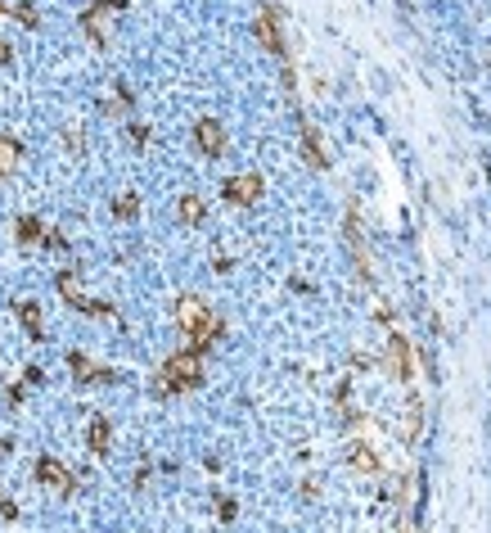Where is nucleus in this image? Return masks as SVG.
<instances>
[{
	"instance_id": "nucleus-1",
	"label": "nucleus",
	"mask_w": 491,
	"mask_h": 533,
	"mask_svg": "<svg viewBox=\"0 0 491 533\" xmlns=\"http://www.w3.org/2000/svg\"><path fill=\"white\" fill-rule=\"evenodd\" d=\"M176 321H180V330H185V339H189V353H203L212 339L221 335V321L208 312L203 299H180Z\"/></svg>"
},
{
	"instance_id": "nucleus-2",
	"label": "nucleus",
	"mask_w": 491,
	"mask_h": 533,
	"mask_svg": "<svg viewBox=\"0 0 491 533\" xmlns=\"http://www.w3.org/2000/svg\"><path fill=\"white\" fill-rule=\"evenodd\" d=\"M203 380V366H198V353H176L167 366L158 370V393H185Z\"/></svg>"
},
{
	"instance_id": "nucleus-3",
	"label": "nucleus",
	"mask_w": 491,
	"mask_h": 533,
	"mask_svg": "<svg viewBox=\"0 0 491 533\" xmlns=\"http://www.w3.org/2000/svg\"><path fill=\"white\" fill-rule=\"evenodd\" d=\"M194 140H198V149H203L208 158H221V149H226V131H221V122H212V118H203L194 127Z\"/></svg>"
},
{
	"instance_id": "nucleus-4",
	"label": "nucleus",
	"mask_w": 491,
	"mask_h": 533,
	"mask_svg": "<svg viewBox=\"0 0 491 533\" xmlns=\"http://www.w3.org/2000/svg\"><path fill=\"white\" fill-rule=\"evenodd\" d=\"M257 195H262V177H230L226 181V199L230 204H257Z\"/></svg>"
},
{
	"instance_id": "nucleus-5",
	"label": "nucleus",
	"mask_w": 491,
	"mask_h": 533,
	"mask_svg": "<svg viewBox=\"0 0 491 533\" xmlns=\"http://www.w3.org/2000/svg\"><path fill=\"white\" fill-rule=\"evenodd\" d=\"M36 479H41V483H50L54 493H72V474L63 470V465L54 461V456H41V461H36Z\"/></svg>"
},
{
	"instance_id": "nucleus-6",
	"label": "nucleus",
	"mask_w": 491,
	"mask_h": 533,
	"mask_svg": "<svg viewBox=\"0 0 491 533\" xmlns=\"http://www.w3.org/2000/svg\"><path fill=\"white\" fill-rule=\"evenodd\" d=\"M257 36H262V45L271 54H284V36H280V27H275V14L271 9H262V14H257Z\"/></svg>"
},
{
	"instance_id": "nucleus-7",
	"label": "nucleus",
	"mask_w": 491,
	"mask_h": 533,
	"mask_svg": "<svg viewBox=\"0 0 491 533\" xmlns=\"http://www.w3.org/2000/svg\"><path fill=\"white\" fill-rule=\"evenodd\" d=\"M59 290H63V299H68L72 308H81V312H109L104 303H91L81 290H77V276H72V271H63V276H59Z\"/></svg>"
},
{
	"instance_id": "nucleus-8",
	"label": "nucleus",
	"mask_w": 491,
	"mask_h": 533,
	"mask_svg": "<svg viewBox=\"0 0 491 533\" xmlns=\"http://www.w3.org/2000/svg\"><path fill=\"white\" fill-rule=\"evenodd\" d=\"M348 465H352V470H361V474H379V452H374L370 443H352Z\"/></svg>"
},
{
	"instance_id": "nucleus-9",
	"label": "nucleus",
	"mask_w": 491,
	"mask_h": 533,
	"mask_svg": "<svg viewBox=\"0 0 491 533\" xmlns=\"http://www.w3.org/2000/svg\"><path fill=\"white\" fill-rule=\"evenodd\" d=\"M392 370H397L401 380L415 375V366H410V344H406L401 335H392Z\"/></svg>"
},
{
	"instance_id": "nucleus-10",
	"label": "nucleus",
	"mask_w": 491,
	"mask_h": 533,
	"mask_svg": "<svg viewBox=\"0 0 491 533\" xmlns=\"http://www.w3.org/2000/svg\"><path fill=\"white\" fill-rule=\"evenodd\" d=\"M18 321L27 326L32 339H41V308H36V303H18Z\"/></svg>"
},
{
	"instance_id": "nucleus-11",
	"label": "nucleus",
	"mask_w": 491,
	"mask_h": 533,
	"mask_svg": "<svg viewBox=\"0 0 491 533\" xmlns=\"http://www.w3.org/2000/svg\"><path fill=\"white\" fill-rule=\"evenodd\" d=\"M18 163V140L14 136H0V177H9Z\"/></svg>"
},
{
	"instance_id": "nucleus-12",
	"label": "nucleus",
	"mask_w": 491,
	"mask_h": 533,
	"mask_svg": "<svg viewBox=\"0 0 491 533\" xmlns=\"http://www.w3.org/2000/svg\"><path fill=\"white\" fill-rule=\"evenodd\" d=\"M91 452H109V421H104V416H95L91 421Z\"/></svg>"
},
{
	"instance_id": "nucleus-13",
	"label": "nucleus",
	"mask_w": 491,
	"mask_h": 533,
	"mask_svg": "<svg viewBox=\"0 0 491 533\" xmlns=\"http://www.w3.org/2000/svg\"><path fill=\"white\" fill-rule=\"evenodd\" d=\"M180 222H189V226L203 222V199H198V195H185V199H180Z\"/></svg>"
},
{
	"instance_id": "nucleus-14",
	"label": "nucleus",
	"mask_w": 491,
	"mask_h": 533,
	"mask_svg": "<svg viewBox=\"0 0 491 533\" xmlns=\"http://www.w3.org/2000/svg\"><path fill=\"white\" fill-rule=\"evenodd\" d=\"M302 149H306V158H311L315 167H325L329 158H325V149H320V140H315V131L311 127H302Z\"/></svg>"
},
{
	"instance_id": "nucleus-15",
	"label": "nucleus",
	"mask_w": 491,
	"mask_h": 533,
	"mask_svg": "<svg viewBox=\"0 0 491 533\" xmlns=\"http://www.w3.org/2000/svg\"><path fill=\"white\" fill-rule=\"evenodd\" d=\"M68 361H72V370H77V380H113V375H109V370H95V366H91V361H86L81 353H72Z\"/></svg>"
},
{
	"instance_id": "nucleus-16",
	"label": "nucleus",
	"mask_w": 491,
	"mask_h": 533,
	"mask_svg": "<svg viewBox=\"0 0 491 533\" xmlns=\"http://www.w3.org/2000/svg\"><path fill=\"white\" fill-rule=\"evenodd\" d=\"M86 32L95 36V45H104V9H91V14H86Z\"/></svg>"
},
{
	"instance_id": "nucleus-17",
	"label": "nucleus",
	"mask_w": 491,
	"mask_h": 533,
	"mask_svg": "<svg viewBox=\"0 0 491 533\" xmlns=\"http://www.w3.org/2000/svg\"><path fill=\"white\" fill-rule=\"evenodd\" d=\"M18 240H23V244L41 240V222H36V217H23V222H18Z\"/></svg>"
},
{
	"instance_id": "nucleus-18",
	"label": "nucleus",
	"mask_w": 491,
	"mask_h": 533,
	"mask_svg": "<svg viewBox=\"0 0 491 533\" xmlns=\"http://www.w3.org/2000/svg\"><path fill=\"white\" fill-rule=\"evenodd\" d=\"M136 208H140V204H136V195H122L118 204H113V213H118V217H136Z\"/></svg>"
},
{
	"instance_id": "nucleus-19",
	"label": "nucleus",
	"mask_w": 491,
	"mask_h": 533,
	"mask_svg": "<svg viewBox=\"0 0 491 533\" xmlns=\"http://www.w3.org/2000/svg\"><path fill=\"white\" fill-rule=\"evenodd\" d=\"M217 511H221V520H235V502H230V497H221Z\"/></svg>"
},
{
	"instance_id": "nucleus-20",
	"label": "nucleus",
	"mask_w": 491,
	"mask_h": 533,
	"mask_svg": "<svg viewBox=\"0 0 491 533\" xmlns=\"http://www.w3.org/2000/svg\"><path fill=\"white\" fill-rule=\"evenodd\" d=\"M18 18H23L27 27H36V14H32V5H18Z\"/></svg>"
},
{
	"instance_id": "nucleus-21",
	"label": "nucleus",
	"mask_w": 491,
	"mask_h": 533,
	"mask_svg": "<svg viewBox=\"0 0 491 533\" xmlns=\"http://www.w3.org/2000/svg\"><path fill=\"white\" fill-rule=\"evenodd\" d=\"M0 511H5V520H14V516H18V511H14V502H5V497H0Z\"/></svg>"
},
{
	"instance_id": "nucleus-22",
	"label": "nucleus",
	"mask_w": 491,
	"mask_h": 533,
	"mask_svg": "<svg viewBox=\"0 0 491 533\" xmlns=\"http://www.w3.org/2000/svg\"><path fill=\"white\" fill-rule=\"evenodd\" d=\"M0 63H9V45L5 41H0Z\"/></svg>"
},
{
	"instance_id": "nucleus-23",
	"label": "nucleus",
	"mask_w": 491,
	"mask_h": 533,
	"mask_svg": "<svg viewBox=\"0 0 491 533\" xmlns=\"http://www.w3.org/2000/svg\"><path fill=\"white\" fill-rule=\"evenodd\" d=\"M104 5H113V9H118V5H122V0H104Z\"/></svg>"
},
{
	"instance_id": "nucleus-24",
	"label": "nucleus",
	"mask_w": 491,
	"mask_h": 533,
	"mask_svg": "<svg viewBox=\"0 0 491 533\" xmlns=\"http://www.w3.org/2000/svg\"><path fill=\"white\" fill-rule=\"evenodd\" d=\"M0 18H5V0H0Z\"/></svg>"
}]
</instances>
